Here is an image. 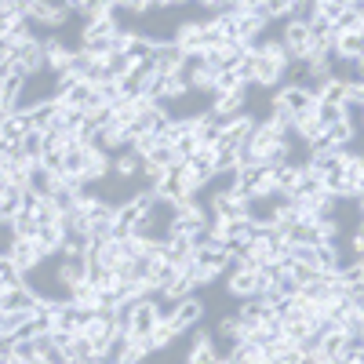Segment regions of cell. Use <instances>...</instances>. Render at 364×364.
<instances>
[{
  "mask_svg": "<svg viewBox=\"0 0 364 364\" xmlns=\"http://www.w3.org/2000/svg\"><path fill=\"white\" fill-rule=\"evenodd\" d=\"M223 277H226V291L233 299H252V295H262V281H259V269L245 266L240 259H230V266L223 269Z\"/></svg>",
  "mask_w": 364,
  "mask_h": 364,
  "instance_id": "obj_1",
  "label": "cell"
},
{
  "mask_svg": "<svg viewBox=\"0 0 364 364\" xmlns=\"http://www.w3.org/2000/svg\"><path fill=\"white\" fill-rule=\"evenodd\" d=\"M314 102H317V95H314V91H306V87H299V84H281L277 91H273V99H269V106L288 109L291 120L302 117V113H314Z\"/></svg>",
  "mask_w": 364,
  "mask_h": 364,
  "instance_id": "obj_2",
  "label": "cell"
},
{
  "mask_svg": "<svg viewBox=\"0 0 364 364\" xmlns=\"http://www.w3.org/2000/svg\"><path fill=\"white\" fill-rule=\"evenodd\" d=\"M288 51L291 63H302L310 51H314V37H310V29L306 22H299V18H284V29H281V37H277Z\"/></svg>",
  "mask_w": 364,
  "mask_h": 364,
  "instance_id": "obj_3",
  "label": "cell"
},
{
  "mask_svg": "<svg viewBox=\"0 0 364 364\" xmlns=\"http://www.w3.org/2000/svg\"><path fill=\"white\" fill-rule=\"evenodd\" d=\"M70 8L63 4V0H41V4H29V26H41V29H63L66 22H70Z\"/></svg>",
  "mask_w": 364,
  "mask_h": 364,
  "instance_id": "obj_4",
  "label": "cell"
},
{
  "mask_svg": "<svg viewBox=\"0 0 364 364\" xmlns=\"http://www.w3.org/2000/svg\"><path fill=\"white\" fill-rule=\"evenodd\" d=\"M84 281H87V255H58L55 284L63 288V295H66L73 284H84Z\"/></svg>",
  "mask_w": 364,
  "mask_h": 364,
  "instance_id": "obj_5",
  "label": "cell"
},
{
  "mask_svg": "<svg viewBox=\"0 0 364 364\" xmlns=\"http://www.w3.org/2000/svg\"><path fill=\"white\" fill-rule=\"evenodd\" d=\"M37 299H41V295L22 281V284H11V288L0 291V310H11V314H33V310H37Z\"/></svg>",
  "mask_w": 364,
  "mask_h": 364,
  "instance_id": "obj_6",
  "label": "cell"
},
{
  "mask_svg": "<svg viewBox=\"0 0 364 364\" xmlns=\"http://www.w3.org/2000/svg\"><path fill=\"white\" fill-rule=\"evenodd\" d=\"M26 113H29V128H33V132H51V128L63 124V106H58L55 99H41V102L29 106Z\"/></svg>",
  "mask_w": 364,
  "mask_h": 364,
  "instance_id": "obj_7",
  "label": "cell"
},
{
  "mask_svg": "<svg viewBox=\"0 0 364 364\" xmlns=\"http://www.w3.org/2000/svg\"><path fill=\"white\" fill-rule=\"evenodd\" d=\"M171 321H175V328H178V331H190V328H197V324L204 321V302L197 299V291L175 302V314H171Z\"/></svg>",
  "mask_w": 364,
  "mask_h": 364,
  "instance_id": "obj_8",
  "label": "cell"
},
{
  "mask_svg": "<svg viewBox=\"0 0 364 364\" xmlns=\"http://www.w3.org/2000/svg\"><path fill=\"white\" fill-rule=\"evenodd\" d=\"M8 262L22 273V277H29L37 266H44V259H41L37 248H33V240H15V245L8 248Z\"/></svg>",
  "mask_w": 364,
  "mask_h": 364,
  "instance_id": "obj_9",
  "label": "cell"
},
{
  "mask_svg": "<svg viewBox=\"0 0 364 364\" xmlns=\"http://www.w3.org/2000/svg\"><path fill=\"white\" fill-rule=\"evenodd\" d=\"M171 41L182 48V51H204V22L200 18H186L175 26Z\"/></svg>",
  "mask_w": 364,
  "mask_h": 364,
  "instance_id": "obj_10",
  "label": "cell"
},
{
  "mask_svg": "<svg viewBox=\"0 0 364 364\" xmlns=\"http://www.w3.org/2000/svg\"><path fill=\"white\" fill-rule=\"evenodd\" d=\"M55 186H58V175H51L41 161H33L26 168V190L29 193H37V197H51L55 193Z\"/></svg>",
  "mask_w": 364,
  "mask_h": 364,
  "instance_id": "obj_11",
  "label": "cell"
},
{
  "mask_svg": "<svg viewBox=\"0 0 364 364\" xmlns=\"http://www.w3.org/2000/svg\"><path fill=\"white\" fill-rule=\"evenodd\" d=\"M113 175L117 178H128V182L142 178L146 175V157L135 154V149H120V154H113Z\"/></svg>",
  "mask_w": 364,
  "mask_h": 364,
  "instance_id": "obj_12",
  "label": "cell"
},
{
  "mask_svg": "<svg viewBox=\"0 0 364 364\" xmlns=\"http://www.w3.org/2000/svg\"><path fill=\"white\" fill-rule=\"evenodd\" d=\"M157 299H139L135 302V314H132V328H128V336H149L157 324Z\"/></svg>",
  "mask_w": 364,
  "mask_h": 364,
  "instance_id": "obj_13",
  "label": "cell"
},
{
  "mask_svg": "<svg viewBox=\"0 0 364 364\" xmlns=\"http://www.w3.org/2000/svg\"><path fill=\"white\" fill-rule=\"evenodd\" d=\"M182 55H186V51H182L175 41H157L154 44V70L157 73H175L178 63H182Z\"/></svg>",
  "mask_w": 364,
  "mask_h": 364,
  "instance_id": "obj_14",
  "label": "cell"
},
{
  "mask_svg": "<svg viewBox=\"0 0 364 364\" xmlns=\"http://www.w3.org/2000/svg\"><path fill=\"white\" fill-rule=\"evenodd\" d=\"M26 132H29V113H26V109H18V113H4V117H0V139H4V142L18 146Z\"/></svg>",
  "mask_w": 364,
  "mask_h": 364,
  "instance_id": "obj_15",
  "label": "cell"
},
{
  "mask_svg": "<svg viewBox=\"0 0 364 364\" xmlns=\"http://www.w3.org/2000/svg\"><path fill=\"white\" fill-rule=\"evenodd\" d=\"M124 55H128V63H132V66L154 63V41H149V37H142L139 29H135V33H132V41H128V48H124Z\"/></svg>",
  "mask_w": 364,
  "mask_h": 364,
  "instance_id": "obj_16",
  "label": "cell"
},
{
  "mask_svg": "<svg viewBox=\"0 0 364 364\" xmlns=\"http://www.w3.org/2000/svg\"><path fill=\"white\" fill-rule=\"evenodd\" d=\"M22 193H26L22 186H11V182H8V190L0 193V223H11L22 211Z\"/></svg>",
  "mask_w": 364,
  "mask_h": 364,
  "instance_id": "obj_17",
  "label": "cell"
},
{
  "mask_svg": "<svg viewBox=\"0 0 364 364\" xmlns=\"http://www.w3.org/2000/svg\"><path fill=\"white\" fill-rule=\"evenodd\" d=\"M91 248V237L84 230H63V248H58V255H87Z\"/></svg>",
  "mask_w": 364,
  "mask_h": 364,
  "instance_id": "obj_18",
  "label": "cell"
},
{
  "mask_svg": "<svg viewBox=\"0 0 364 364\" xmlns=\"http://www.w3.org/2000/svg\"><path fill=\"white\" fill-rule=\"evenodd\" d=\"M364 33H336V58H360Z\"/></svg>",
  "mask_w": 364,
  "mask_h": 364,
  "instance_id": "obj_19",
  "label": "cell"
},
{
  "mask_svg": "<svg viewBox=\"0 0 364 364\" xmlns=\"http://www.w3.org/2000/svg\"><path fill=\"white\" fill-rule=\"evenodd\" d=\"M269 314V306L262 302V295H252V299H240V310H237V317H240V324H259L262 317Z\"/></svg>",
  "mask_w": 364,
  "mask_h": 364,
  "instance_id": "obj_20",
  "label": "cell"
},
{
  "mask_svg": "<svg viewBox=\"0 0 364 364\" xmlns=\"http://www.w3.org/2000/svg\"><path fill=\"white\" fill-rule=\"evenodd\" d=\"M41 154H44V132L29 128V132L22 135V142H18V157L33 164V161H41Z\"/></svg>",
  "mask_w": 364,
  "mask_h": 364,
  "instance_id": "obj_21",
  "label": "cell"
},
{
  "mask_svg": "<svg viewBox=\"0 0 364 364\" xmlns=\"http://www.w3.org/2000/svg\"><path fill=\"white\" fill-rule=\"evenodd\" d=\"M336 33H364V8H346L336 22H331Z\"/></svg>",
  "mask_w": 364,
  "mask_h": 364,
  "instance_id": "obj_22",
  "label": "cell"
},
{
  "mask_svg": "<svg viewBox=\"0 0 364 364\" xmlns=\"http://www.w3.org/2000/svg\"><path fill=\"white\" fill-rule=\"evenodd\" d=\"M343 99H346V80H339V77H328V80L317 87V102L343 106Z\"/></svg>",
  "mask_w": 364,
  "mask_h": 364,
  "instance_id": "obj_23",
  "label": "cell"
},
{
  "mask_svg": "<svg viewBox=\"0 0 364 364\" xmlns=\"http://www.w3.org/2000/svg\"><path fill=\"white\" fill-rule=\"evenodd\" d=\"M178 336H182V331L175 328V321H157V324H154V331H149V339H154V346H157V350H168Z\"/></svg>",
  "mask_w": 364,
  "mask_h": 364,
  "instance_id": "obj_24",
  "label": "cell"
},
{
  "mask_svg": "<svg viewBox=\"0 0 364 364\" xmlns=\"http://www.w3.org/2000/svg\"><path fill=\"white\" fill-rule=\"evenodd\" d=\"M11 230H15L18 240H33L37 237V219L29 215V211H18V215L11 219Z\"/></svg>",
  "mask_w": 364,
  "mask_h": 364,
  "instance_id": "obj_25",
  "label": "cell"
},
{
  "mask_svg": "<svg viewBox=\"0 0 364 364\" xmlns=\"http://www.w3.org/2000/svg\"><path fill=\"white\" fill-rule=\"evenodd\" d=\"M33 219H37V226H51V223H58V208H55L51 197H41V200H37Z\"/></svg>",
  "mask_w": 364,
  "mask_h": 364,
  "instance_id": "obj_26",
  "label": "cell"
},
{
  "mask_svg": "<svg viewBox=\"0 0 364 364\" xmlns=\"http://www.w3.org/2000/svg\"><path fill=\"white\" fill-rule=\"evenodd\" d=\"M26 317H29V314H11V310H0V336L15 339V331H18V324H22Z\"/></svg>",
  "mask_w": 364,
  "mask_h": 364,
  "instance_id": "obj_27",
  "label": "cell"
},
{
  "mask_svg": "<svg viewBox=\"0 0 364 364\" xmlns=\"http://www.w3.org/2000/svg\"><path fill=\"white\" fill-rule=\"evenodd\" d=\"M262 8H266L269 22H273V18H288L291 8H295V0H262Z\"/></svg>",
  "mask_w": 364,
  "mask_h": 364,
  "instance_id": "obj_28",
  "label": "cell"
},
{
  "mask_svg": "<svg viewBox=\"0 0 364 364\" xmlns=\"http://www.w3.org/2000/svg\"><path fill=\"white\" fill-rule=\"evenodd\" d=\"M26 277H22V273L8 262V259H0V291H4V288H11V284H22Z\"/></svg>",
  "mask_w": 364,
  "mask_h": 364,
  "instance_id": "obj_29",
  "label": "cell"
},
{
  "mask_svg": "<svg viewBox=\"0 0 364 364\" xmlns=\"http://www.w3.org/2000/svg\"><path fill=\"white\" fill-rule=\"evenodd\" d=\"M41 164H44L51 175L63 178V149H48V154H41Z\"/></svg>",
  "mask_w": 364,
  "mask_h": 364,
  "instance_id": "obj_30",
  "label": "cell"
},
{
  "mask_svg": "<svg viewBox=\"0 0 364 364\" xmlns=\"http://www.w3.org/2000/svg\"><path fill=\"white\" fill-rule=\"evenodd\" d=\"M8 353H11V339L0 336V357H8Z\"/></svg>",
  "mask_w": 364,
  "mask_h": 364,
  "instance_id": "obj_31",
  "label": "cell"
},
{
  "mask_svg": "<svg viewBox=\"0 0 364 364\" xmlns=\"http://www.w3.org/2000/svg\"><path fill=\"white\" fill-rule=\"evenodd\" d=\"M63 4H66V8H70V11H73V15H77V11H80V8H84V0H63Z\"/></svg>",
  "mask_w": 364,
  "mask_h": 364,
  "instance_id": "obj_32",
  "label": "cell"
},
{
  "mask_svg": "<svg viewBox=\"0 0 364 364\" xmlns=\"http://www.w3.org/2000/svg\"><path fill=\"white\" fill-rule=\"evenodd\" d=\"M343 8H364V0H339Z\"/></svg>",
  "mask_w": 364,
  "mask_h": 364,
  "instance_id": "obj_33",
  "label": "cell"
},
{
  "mask_svg": "<svg viewBox=\"0 0 364 364\" xmlns=\"http://www.w3.org/2000/svg\"><path fill=\"white\" fill-rule=\"evenodd\" d=\"M4 364H26V360H18V357H8V360H4Z\"/></svg>",
  "mask_w": 364,
  "mask_h": 364,
  "instance_id": "obj_34",
  "label": "cell"
},
{
  "mask_svg": "<svg viewBox=\"0 0 364 364\" xmlns=\"http://www.w3.org/2000/svg\"><path fill=\"white\" fill-rule=\"evenodd\" d=\"M197 4H204V8H208V4H211V0H197Z\"/></svg>",
  "mask_w": 364,
  "mask_h": 364,
  "instance_id": "obj_35",
  "label": "cell"
},
{
  "mask_svg": "<svg viewBox=\"0 0 364 364\" xmlns=\"http://www.w3.org/2000/svg\"><path fill=\"white\" fill-rule=\"evenodd\" d=\"M26 4H41V0H26Z\"/></svg>",
  "mask_w": 364,
  "mask_h": 364,
  "instance_id": "obj_36",
  "label": "cell"
},
{
  "mask_svg": "<svg viewBox=\"0 0 364 364\" xmlns=\"http://www.w3.org/2000/svg\"><path fill=\"white\" fill-rule=\"evenodd\" d=\"M175 4H190V0H175Z\"/></svg>",
  "mask_w": 364,
  "mask_h": 364,
  "instance_id": "obj_37",
  "label": "cell"
}]
</instances>
